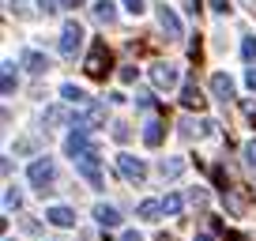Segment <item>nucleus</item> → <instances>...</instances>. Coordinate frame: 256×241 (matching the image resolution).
<instances>
[{
  "label": "nucleus",
  "mask_w": 256,
  "mask_h": 241,
  "mask_svg": "<svg viewBox=\"0 0 256 241\" xmlns=\"http://www.w3.org/2000/svg\"><path fill=\"white\" fill-rule=\"evenodd\" d=\"M76 170H80V174L87 177L94 188H102V185H106V177H102V158H98V151H90V154H83V158H76Z\"/></svg>",
  "instance_id": "obj_5"
},
{
  "label": "nucleus",
  "mask_w": 256,
  "mask_h": 241,
  "mask_svg": "<svg viewBox=\"0 0 256 241\" xmlns=\"http://www.w3.org/2000/svg\"><path fill=\"white\" fill-rule=\"evenodd\" d=\"M76 4H80V0H64V8H76Z\"/></svg>",
  "instance_id": "obj_38"
},
{
  "label": "nucleus",
  "mask_w": 256,
  "mask_h": 241,
  "mask_svg": "<svg viewBox=\"0 0 256 241\" xmlns=\"http://www.w3.org/2000/svg\"><path fill=\"white\" fill-rule=\"evenodd\" d=\"M245 162L256 170V140H248V144H245Z\"/></svg>",
  "instance_id": "obj_25"
},
{
  "label": "nucleus",
  "mask_w": 256,
  "mask_h": 241,
  "mask_svg": "<svg viewBox=\"0 0 256 241\" xmlns=\"http://www.w3.org/2000/svg\"><path fill=\"white\" fill-rule=\"evenodd\" d=\"M132 80H136V68L124 64V68H120V83H132Z\"/></svg>",
  "instance_id": "obj_30"
},
{
  "label": "nucleus",
  "mask_w": 256,
  "mask_h": 241,
  "mask_svg": "<svg viewBox=\"0 0 256 241\" xmlns=\"http://www.w3.org/2000/svg\"><path fill=\"white\" fill-rule=\"evenodd\" d=\"M98 124H106V106L102 102H90L87 110L80 113V117H76V128H98Z\"/></svg>",
  "instance_id": "obj_8"
},
{
  "label": "nucleus",
  "mask_w": 256,
  "mask_h": 241,
  "mask_svg": "<svg viewBox=\"0 0 256 241\" xmlns=\"http://www.w3.org/2000/svg\"><path fill=\"white\" fill-rule=\"evenodd\" d=\"M211 90H215L218 102H234V94H238V87H234V80L226 72H215L211 76Z\"/></svg>",
  "instance_id": "obj_9"
},
{
  "label": "nucleus",
  "mask_w": 256,
  "mask_h": 241,
  "mask_svg": "<svg viewBox=\"0 0 256 241\" xmlns=\"http://www.w3.org/2000/svg\"><path fill=\"white\" fill-rule=\"evenodd\" d=\"M53 174H56V166H53V158H46V154H38V158L30 162V170H26V177H30V185L38 188V192H46V185L53 181Z\"/></svg>",
  "instance_id": "obj_2"
},
{
  "label": "nucleus",
  "mask_w": 256,
  "mask_h": 241,
  "mask_svg": "<svg viewBox=\"0 0 256 241\" xmlns=\"http://www.w3.org/2000/svg\"><path fill=\"white\" fill-rule=\"evenodd\" d=\"M162 211H166V215H181V211H184V196L181 192H170L166 200H162Z\"/></svg>",
  "instance_id": "obj_22"
},
{
  "label": "nucleus",
  "mask_w": 256,
  "mask_h": 241,
  "mask_svg": "<svg viewBox=\"0 0 256 241\" xmlns=\"http://www.w3.org/2000/svg\"><path fill=\"white\" fill-rule=\"evenodd\" d=\"M83 68H87V76H106L110 72V49H106V42H94V46H90Z\"/></svg>",
  "instance_id": "obj_7"
},
{
  "label": "nucleus",
  "mask_w": 256,
  "mask_h": 241,
  "mask_svg": "<svg viewBox=\"0 0 256 241\" xmlns=\"http://www.w3.org/2000/svg\"><path fill=\"white\" fill-rule=\"evenodd\" d=\"M136 215L144 218V222H158V215H162V200H144L136 208Z\"/></svg>",
  "instance_id": "obj_17"
},
{
  "label": "nucleus",
  "mask_w": 256,
  "mask_h": 241,
  "mask_svg": "<svg viewBox=\"0 0 256 241\" xmlns=\"http://www.w3.org/2000/svg\"><path fill=\"white\" fill-rule=\"evenodd\" d=\"M4 208H8V211H19V208H23V196H19L16 188H8V192H4Z\"/></svg>",
  "instance_id": "obj_24"
},
{
  "label": "nucleus",
  "mask_w": 256,
  "mask_h": 241,
  "mask_svg": "<svg viewBox=\"0 0 256 241\" xmlns=\"http://www.w3.org/2000/svg\"><path fill=\"white\" fill-rule=\"evenodd\" d=\"M188 200L196 204V208H204V204H208V192H204V188H192V192H188Z\"/></svg>",
  "instance_id": "obj_26"
},
{
  "label": "nucleus",
  "mask_w": 256,
  "mask_h": 241,
  "mask_svg": "<svg viewBox=\"0 0 256 241\" xmlns=\"http://www.w3.org/2000/svg\"><path fill=\"white\" fill-rule=\"evenodd\" d=\"M94 151V147H90V132L87 128H72L68 132V140H64V154H68V158H83V154H90Z\"/></svg>",
  "instance_id": "obj_3"
},
{
  "label": "nucleus",
  "mask_w": 256,
  "mask_h": 241,
  "mask_svg": "<svg viewBox=\"0 0 256 241\" xmlns=\"http://www.w3.org/2000/svg\"><path fill=\"white\" fill-rule=\"evenodd\" d=\"M23 64H26V72H34V76L49 72V60L42 53H34V49H26V53H23Z\"/></svg>",
  "instance_id": "obj_16"
},
{
  "label": "nucleus",
  "mask_w": 256,
  "mask_h": 241,
  "mask_svg": "<svg viewBox=\"0 0 256 241\" xmlns=\"http://www.w3.org/2000/svg\"><path fill=\"white\" fill-rule=\"evenodd\" d=\"M248 117H252V124H256V106H248Z\"/></svg>",
  "instance_id": "obj_37"
},
{
  "label": "nucleus",
  "mask_w": 256,
  "mask_h": 241,
  "mask_svg": "<svg viewBox=\"0 0 256 241\" xmlns=\"http://www.w3.org/2000/svg\"><path fill=\"white\" fill-rule=\"evenodd\" d=\"M94 16L102 19L106 26H110L113 19H117V8H113V0H94Z\"/></svg>",
  "instance_id": "obj_20"
},
{
  "label": "nucleus",
  "mask_w": 256,
  "mask_h": 241,
  "mask_svg": "<svg viewBox=\"0 0 256 241\" xmlns=\"http://www.w3.org/2000/svg\"><path fill=\"white\" fill-rule=\"evenodd\" d=\"M117 170L124 174V181H132V185H144L147 181V162L136 158V154H128V151L117 154Z\"/></svg>",
  "instance_id": "obj_1"
},
{
  "label": "nucleus",
  "mask_w": 256,
  "mask_h": 241,
  "mask_svg": "<svg viewBox=\"0 0 256 241\" xmlns=\"http://www.w3.org/2000/svg\"><path fill=\"white\" fill-rule=\"evenodd\" d=\"M120 241H144V238H140L136 230H128V234H124V238H120Z\"/></svg>",
  "instance_id": "obj_35"
},
{
  "label": "nucleus",
  "mask_w": 256,
  "mask_h": 241,
  "mask_svg": "<svg viewBox=\"0 0 256 241\" xmlns=\"http://www.w3.org/2000/svg\"><path fill=\"white\" fill-rule=\"evenodd\" d=\"M184 174V158H177V154H170V158L158 162V177H166V181H174V177Z\"/></svg>",
  "instance_id": "obj_15"
},
{
  "label": "nucleus",
  "mask_w": 256,
  "mask_h": 241,
  "mask_svg": "<svg viewBox=\"0 0 256 241\" xmlns=\"http://www.w3.org/2000/svg\"><path fill=\"white\" fill-rule=\"evenodd\" d=\"M151 83H154L158 90H174V87H181V72H177V64L158 60V64L151 68Z\"/></svg>",
  "instance_id": "obj_4"
},
{
  "label": "nucleus",
  "mask_w": 256,
  "mask_h": 241,
  "mask_svg": "<svg viewBox=\"0 0 256 241\" xmlns=\"http://www.w3.org/2000/svg\"><path fill=\"white\" fill-rule=\"evenodd\" d=\"M196 241H215V238H211V234H196Z\"/></svg>",
  "instance_id": "obj_36"
},
{
  "label": "nucleus",
  "mask_w": 256,
  "mask_h": 241,
  "mask_svg": "<svg viewBox=\"0 0 256 241\" xmlns=\"http://www.w3.org/2000/svg\"><path fill=\"white\" fill-rule=\"evenodd\" d=\"M60 98H64V102H68V106H83V110H87V106H90L87 90H83V87H76V83H64V87H60Z\"/></svg>",
  "instance_id": "obj_14"
},
{
  "label": "nucleus",
  "mask_w": 256,
  "mask_h": 241,
  "mask_svg": "<svg viewBox=\"0 0 256 241\" xmlns=\"http://www.w3.org/2000/svg\"><path fill=\"white\" fill-rule=\"evenodd\" d=\"M184 4V12H188V16H196V12H200V0H181Z\"/></svg>",
  "instance_id": "obj_32"
},
{
  "label": "nucleus",
  "mask_w": 256,
  "mask_h": 241,
  "mask_svg": "<svg viewBox=\"0 0 256 241\" xmlns=\"http://www.w3.org/2000/svg\"><path fill=\"white\" fill-rule=\"evenodd\" d=\"M113 140H117V144H124V140H128V124H113Z\"/></svg>",
  "instance_id": "obj_29"
},
{
  "label": "nucleus",
  "mask_w": 256,
  "mask_h": 241,
  "mask_svg": "<svg viewBox=\"0 0 256 241\" xmlns=\"http://www.w3.org/2000/svg\"><path fill=\"white\" fill-rule=\"evenodd\" d=\"M144 144L147 147H158L162 144V124H158V120H147V124H144Z\"/></svg>",
  "instance_id": "obj_21"
},
{
  "label": "nucleus",
  "mask_w": 256,
  "mask_h": 241,
  "mask_svg": "<svg viewBox=\"0 0 256 241\" xmlns=\"http://www.w3.org/2000/svg\"><path fill=\"white\" fill-rule=\"evenodd\" d=\"M241 56H245L248 64H256V34H245V38H241Z\"/></svg>",
  "instance_id": "obj_23"
},
{
  "label": "nucleus",
  "mask_w": 256,
  "mask_h": 241,
  "mask_svg": "<svg viewBox=\"0 0 256 241\" xmlns=\"http://www.w3.org/2000/svg\"><path fill=\"white\" fill-rule=\"evenodd\" d=\"M158 26L170 34V38H184V26H181V19H177V16H174V8H166V4L158 8Z\"/></svg>",
  "instance_id": "obj_10"
},
{
  "label": "nucleus",
  "mask_w": 256,
  "mask_h": 241,
  "mask_svg": "<svg viewBox=\"0 0 256 241\" xmlns=\"http://www.w3.org/2000/svg\"><path fill=\"white\" fill-rule=\"evenodd\" d=\"M181 106L184 110H204V94H200V87L196 83H181Z\"/></svg>",
  "instance_id": "obj_13"
},
{
  "label": "nucleus",
  "mask_w": 256,
  "mask_h": 241,
  "mask_svg": "<svg viewBox=\"0 0 256 241\" xmlns=\"http://www.w3.org/2000/svg\"><path fill=\"white\" fill-rule=\"evenodd\" d=\"M124 12H132V16H144V0H124Z\"/></svg>",
  "instance_id": "obj_27"
},
{
  "label": "nucleus",
  "mask_w": 256,
  "mask_h": 241,
  "mask_svg": "<svg viewBox=\"0 0 256 241\" xmlns=\"http://www.w3.org/2000/svg\"><path fill=\"white\" fill-rule=\"evenodd\" d=\"M211 8H215L218 16H226V12H230V0H211Z\"/></svg>",
  "instance_id": "obj_31"
},
{
  "label": "nucleus",
  "mask_w": 256,
  "mask_h": 241,
  "mask_svg": "<svg viewBox=\"0 0 256 241\" xmlns=\"http://www.w3.org/2000/svg\"><path fill=\"white\" fill-rule=\"evenodd\" d=\"M38 8H42V12H46V16H53V12H56V8H60V0H38Z\"/></svg>",
  "instance_id": "obj_28"
},
{
  "label": "nucleus",
  "mask_w": 256,
  "mask_h": 241,
  "mask_svg": "<svg viewBox=\"0 0 256 241\" xmlns=\"http://www.w3.org/2000/svg\"><path fill=\"white\" fill-rule=\"evenodd\" d=\"M68 120H76V117L64 110V106H49V110H46V124H53V128H56V124H68Z\"/></svg>",
  "instance_id": "obj_18"
},
{
  "label": "nucleus",
  "mask_w": 256,
  "mask_h": 241,
  "mask_svg": "<svg viewBox=\"0 0 256 241\" xmlns=\"http://www.w3.org/2000/svg\"><path fill=\"white\" fill-rule=\"evenodd\" d=\"M94 222L102 226V230H113V226L120 222V211L113 208V204H94Z\"/></svg>",
  "instance_id": "obj_11"
},
{
  "label": "nucleus",
  "mask_w": 256,
  "mask_h": 241,
  "mask_svg": "<svg viewBox=\"0 0 256 241\" xmlns=\"http://www.w3.org/2000/svg\"><path fill=\"white\" fill-rule=\"evenodd\" d=\"M12 12H16V16H26V0H12Z\"/></svg>",
  "instance_id": "obj_33"
},
{
  "label": "nucleus",
  "mask_w": 256,
  "mask_h": 241,
  "mask_svg": "<svg viewBox=\"0 0 256 241\" xmlns=\"http://www.w3.org/2000/svg\"><path fill=\"white\" fill-rule=\"evenodd\" d=\"M46 218L53 226H60V230H68V226H76V211L72 208H64V204H56V208H49L46 211Z\"/></svg>",
  "instance_id": "obj_12"
},
{
  "label": "nucleus",
  "mask_w": 256,
  "mask_h": 241,
  "mask_svg": "<svg viewBox=\"0 0 256 241\" xmlns=\"http://www.w3.org/2000/svg\"><path fill=\"white\" fill-rule=\"evenodd\" d=\"M80 46H83V26L76 23V19H68L64 30H60V53L64 56H76V53H80Z\"/></svg>",
  "instance_id": "obj_6"
},
{
  "label": "nucleus",
  "mask_w": 256,
  "mask_h": 241,
  "mask_svg": "<svg viewBox=\"0 0 256 241\" xmlns=\"http://www.w3.org/2000/svg\"><path fill=\"white\" fill-rule=\"evenodd\" d=\"M0 90H4V98L16 94V64H12V60H4V80H0Z\"/></svg>",
  "instance_id": "obj_19"
},
{
  "label": "nucleus",
  "mask_w": 256,
  "mask_h": 241,
  "mask_svg": "<svg viewBox=\"0 0 256 241\" xmlns=\"http://www.w3.org/2000/svg\"><path fill=\"white\" fill-rule=\"evenodd\" d=\"M245 83H248V87L256 90V68H248V72H245Z\"/></svg>",
  "instance_id": "obj_34"
}]
</instances>
